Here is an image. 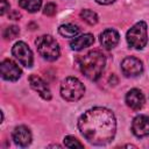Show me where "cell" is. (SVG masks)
Wrapping results in <instances>:
<instances>
[{
  "label": "cell",
  "instance_id": "cell-6",
  "mask_svg": "<svg viewBox=\"0 0 149 149\" xmlns=\"http://www.w3.org/2000/svg\"><path fill=\"white\" fill-rule=\"evenodd\" d=\"M13 56L19 61V63L26 68H31L34 63V57L30 48L22 41L16 42L12 48Z\"/></svg>",
  "mask_w": 149,
  "mask_h": 149
},
{
  "label": "cell",
  "instance_id": "cell-18",
  "mask_svg": "<svg viewBox=\"0 0 149 149\" xmlns=\"http://www.w3.org/2000/svg\"><path fill=\"white\" fill-rule=\"evenodd\" d=\"M64 146L68 148H84V144L74 136L72 135H68L64 137Z\"/></svg>",
  "mask_w": 149,
  "mask_h": 149
},
{
  "label": "cell",
  "instance_id": "cell-4",
  "mask_svg": "<svg viewBox=\"0 0 149 149\" xmlns=\"http://www.w3.org/2000/svg\"><path fill=\"white\" fill-rule=\"evenodd\" d=\"M127 43L130 48L141 50L146 47L148 42V29H147V23L144 21L136 22L128 31L126 35Z\"/></svg>",
  "mask_w": 149,
  "mask_h": 149
},
{
  "label": "cell",
  "instance_id": "cell-21",
  "mask_svg": "<svg viewBox=\"0 0 149 149\" xmlns=\"http://www.w3.org/2000/svg\"><path fill=\"white\" fill-rule=\"evenodd\" d=\"M1 7H0V14L3 15L7 10H9V3L7 2V0H0Z\"/></svg>",
  "mask_w": 149,
  "mask_h": 149
},
{
  "label": "cell",
  "instance_id": "cell-7",
  "mask_svg": "<svg viewBox=\"0 0 149 149\" xmlns=\"http://www.w3.org/2000/svg\"><path fill=\"white\" fill-rule=\"evenodd\" d=\"M0 71L1 77L8 81H16L22 74V70L12 59H3L0 64Z\"/></svg>",
  "mask_w": 149,
  "mask_h": 149
},
{
  "label": "cell",
  "instance_id": "cell-20",
  "mask_svg": "<svg viewBox=\"0 0 149 149\" xmlns=\"http://www.w3.org/2000/svg\"><path fill=\"white\" fill-rule=\"evenodd\" d=\"M43 14H44V15H48V16L55 15V14H56V5H55L54 2H48V3L44 6Z\"/></svg>",
  "mask_w": 149,
  "mask_h": 149
},
{
  "label": "cell",
  "instance_id": "cell-13",
  "mask_svg": "<svg viewBox=\"0 0 149 149\" xmlns=\"http://www.w3.org/2000/svg\"><path fill=\"white\" fill-rule=\"evenodd\" d=\"M119 40H120L119 33L115 29H112V28L105 29L100 34V43L107 50H111V49L115 48L116 44L119 43Z\"/></svg>",
  "mask_w": 149,
  "mask_h": 149
},
{
  "label": "cell",
  "instance_id": "cell-16",
  "mask_svg": "<svg viewBox=\"0 0 149 149\" xmlns=\"http://www.w3.org/2000/svg\"><path fill=\"white\" fill-rule=\"evenodd\" d=\"M19 5L29 13H35L41 8L42 0H19Z\"/></svg>",
  "mask_w": 149,
  "mask_h": 149
},
{
  "label": "cell",
  "instance_id": "cell-15",
  "mask_svg": "<svg viewBox=\"0 0 149 149\" xmlns=\"http://www.w3.org/2000/svg\"><path fill=\"white\" fill-rule=\"evenodd\" d=\"M58 33L63 37H76L79 34V28H78V26H76L73 23H65V24L59 26Z\"/></svg>",
  "mask_w": 149,
  "mask_h": 149
},
{
  "label": "cell",
  "instance_id": "cell-8",
  "mask_svg": "<svg viewBox=\"0 0 149 149\" xmlns=\"http://www.w3.org/2000/svg\"><path fill=\"white\" fill-rule=\"evenodd\" d=\"M121 71L126 77H136L143 72V64L139 58L129 56L121 62Z\"/></svg>",
  "mask_w": 149,
  "mask_h": 149
},
{
  "label": "cell",
  "instance_id": "cell-1",
  "mask_svg": "<svg viewBox=\"0 0 149 149\" xmlns=\"http://www.w3.org/2000/svg\"><path fill=\"white\" fill-rule=\"evenodd\" d=\"M80 134L94 146L109 143L116 132L114 113L105 107H93L84 112L78 119Z\"/></svg>",
  "mask_w": 149,
  "mask_h": 149
},
{
  "label": "cell",
  "instance_id": "cell-23",
  "mask_svg": "<svg viewBox=\"0 0 149 149\" xmlns=\"http://www.w3.org/2000/svg\"><path fill=\"white\" fill-rule=\"evenodd\" d=\"M99 5H109V3H113L115 0H95Z\"/></svg>",
  "mask_w": 149,
  "mask_h": 149
},
{
  "label": "cell",
  "instance_id": "cell-5",
  "mask_svg": "<svg viewBox=\"0 0 149 149\" xmlns=\"http://www.w3.org/2000/svg\"><path fill=\"white\" fill-rule=\"evenodd\" d=\"M85 93L83 83L76 77H68L61 84V95L66 101H77Z\"/></svg>",
  "mask_w": 149,
  "mask_h": 149
},
{
  "label": "cell",
  "instance_id": "cell-17",
  "mask_svg": "<svg viewBox=\"0 0 149 149\" xmlns=\"http://www.w3.org/2000/svg\"><path fill=\"white\" fill-rule=\"evenodd\" d=\"M80 17L83 21H85L87 24L93 26L98 22V15L95 12L91 10V9H83L80 12Z\"/></svg>",
  "mask_w": 149,
  "mask_h": 149
},
{
  "label": "cell",
  "instance_id": "cell-9",
  "mask_svg": "<svg viewBox=\"0 0 149 149\" xmlns=\"http://www.w3.org/2000/svg\"><path fill=\"white\" fill-rule=\"evenodd\" d=\"M29 84L30 87L40 94L41 98L44 100H50L51 99V91L48 86V84L37 74H30L29 76Z\"/></svg>",
  "mask_w": 149,
  "mask_h": 149
},
{
  "label": "cell",
  "instance_id": "cell-11",
  "mask_svg": "<svg viewBox=\"0 0 149 149\" xmlns=\"http://www.w3.org/2000/svg\"><path fill=\"white\" fill-rule=\"evenodd\" d=\"M132 132L136 137L149 136V116L147 115L135 116L132 122Z\"/></svg>",
  "mask_w": 149,
  "mask_h": 149
},
{
  "label": "cell",
  "instance_id": "cell-12",
  "mask_svg": "<svg viewBox=\"0 0 149 149\" xmlns=\"http://www.w3.org/2000/svg\"><path fill=\"white\" fill-rule=\"evenodd\" d=\"M126 104L134 111H139L144 105V95L141 90L132 88L126 94Z\"/></svg>",
  "mask_w": 149,
  "mask_h": 149
},
{
  "label": "cell",
  "instance_id": "cell-14",
  "mask_svg": "<svg viewBox=\"0 0 149 149\" xmlns=\"http://www.w3.org/2000/svg\"><path fill=\"white\" fill-rule=\"evenodd\" d=\"M93 43H94V36L90 33H86V34H83L80 36H76L74 38H72L70 42V47L72 50L79 51V50H83L84 48L92 45Z\"/></svg>",
  "mask_w": 149,
  "mask_h": 149
},
{
  "label": "cell",
  "instance_id": "cell-19",
  "mask_svg": "<svg viewBox=\"0 0 149 149\" xmlns=\"http://www.w3.org/2000/svg\"><path fill=\"white\" fill-rule=\"evenodd\" d=\"M20 34V29L16 27V26H9L5 29L3 31V37L5 40H14L15 37H17Z\"/></svg>",
  "mask_w": 149,
  "mask_h": 149
},
{
  "label": "cell",
  "instance_id": "cell-22",
  "mask_svg": "<svg viewBox=\"0 0 149 149\" xmlns=\"http://www.w3.org/2000/svg\"><path fill=\"white\" fill-rule=\"evenodd\" d=\"M8 16H9L10 19H13V20H19V19L21 17V14H20L17 10H13V12H10V13L8 14Z\"/></svg>",
  "mask_w": 149,
  "mask_h": 149
},
{
  "label": "cell",
  "instance_id": "cell-3",
  "mask_svg": "<svg viewBox=\"0 0 149 149\" xmlns=\"http://www.w3.org/2000/svg\"><path fill=\"white\" fill-rule=\"evenodd\" d=\"M36 48L38 54L47 61L52 62L56 61L59 57L61 49L58 45V42L50 35H42L36 38L35 41Z\"/></svg>",
  "mask_w": 149,
  "mask_h": 149
},
{
  "label": "cell",
  "instance_id": "cell-10",
  "mask_svg": "<svg viewBox=\"0 0 149 149\" xmlns=\"http://www.w3.org/2000/svg\"><path fill=\"white\" fill-rule=\"evenodd\" d=\"M13 140L15 142L16 146L19 147H28L30 143H31V140H33V136H31V132L28 127L21 125V126H17L14 128L13 130Z\"/></svg>",
  "mask_w": 149,
  "mask_h": 149
},
{
  "label": "cell",
  "instance_id": "cell-2",
  "mask_svg": "<svg viewBox=\"0 0 149 149\" xmlns=\"http://www.w3.org/2000/svg\"><path fill=\"white\" fill-rule=\"evenodd\" d=\"M80 72L90 80H98L106 65V57L99 50H92L77 58Z\"/></svg>",
  "mask_w": 149,
  "mask_h": 149
}]
</instances>
